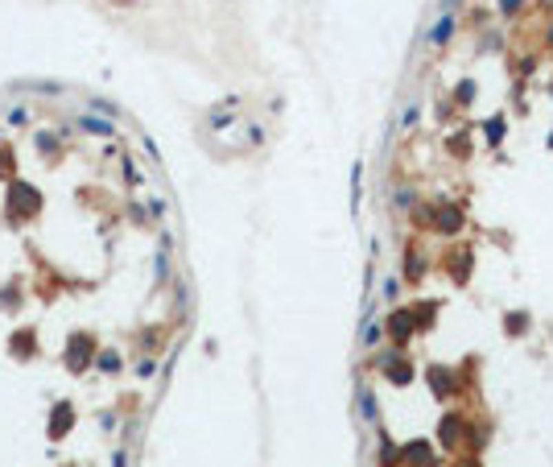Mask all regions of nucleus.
Returning a JSON list of instances; mask_svg holds the SVG:
<instances>
[{
    "label": "nucleus",
    "mask_w": 553,
    "mask_h": 467,
    "mask_svg": "<svg viewBox=\"0 0 553 467\" xmlns=\"http://www.w3.org/2000/svg\"><path fill=\"white\" fill-rule=\"evenodd\" d=\"M521 8V0H504V12H517Z\"/></svg>",
    "instance_id": "2"
},
{
    "label": "nucleus",
    "mask_w": 553,
    "mask_h": 467,
    "mask_svg": "<svg viewBox=\"0 0 553 467\" xmlns=\"http://www.w3.org/2000/svg\"><path fill=\"white\" fill-rule=\"evenodd\" d=\"M450 29H455V21H450V17H442V21H438V29H434V37H430V41H434V46H442V41H446V33H450Z\"/></svg>",
    "instance_id": "1"
}]
</instances>
